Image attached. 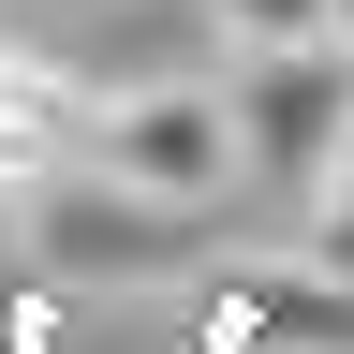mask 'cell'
<instances>
[{
  "label": "cell",
  "instance_id": "1",
  "mask_svg": "<svg viewBox=\"0 0 354 354\" xmlns=\"http://www.w3.org/2000/svg\"><path fill=\"white\" fill-rule=\"evenodd\" d=\"M221 88H236V177H281V192L310 207V192H325V162L354 148V44H339V30L251 44Z\"/></svg>",
  "mask_w": 354,
  "mask_h": 354
},
{
  "label": "cell",
  "instance_id": "2",
  "mask_svg": "<svg viewBox=\"0 0 354 354\" xmlns=\"http://www.w3.org/2000/svg\"><path fill=\"white\" fill-rule=\"evenodd\" d=\"M88 162L133 177V192H162V207H207V192H236V88H207V74H133L88 104Z\"/></svg>",
  "mask_w": 354,
  "mask_h": 354
},
{
  "label": "cell",
  "instance_id": "3",
  "mask_svg": "<svg viewBox=\"0 0 354 354\" xmlns=\"http://www.w3.org/2000/svg\"><path fill=\"white\" fill-rule=\"evenodd\" d=\"M30 236H44V266H59V281H162V266H192L207 207H162V192H133V177L74 162L59 192L30 207Z\"/></svg>",
  "mask_w": 354,
  "mask_h": 354
},
{
  "label": "cell",
  "instance_id": "4",
  "mask_svg": "<svg viewBox=\"0 0 354 354\" xmlns=\"http://www.w3.org/2000/svg\"><path fill=\"white\" fill-rule=\"evenodd\" d=\"M74 162H88V88L59 59H30V44H0V207L30 221Z\"/></svg>",
  "mask_w": 354,
  "mask_h": 354
},
{
  "label": "cell",
  "instance_id": "5",
  "mask_svg": "<svg viewBox=\"0 0 354 354\" xmlns=\"http://www.w3.org/2000/svg\"><path fill=\"white\" fill-rule=\"evenodd\" d=\"M207 15H221V44L251 59V44H310V30H325V0H207Z\"/></svg>",
  "mask_w": 354,
  "mask_h": 354
},
{
  "label": "cell",
  "instance_id": "6",
  "mask_svg": "<svg viewBox=\"0 0 354 354\" xmlns=\"http://www.w3.org/2000/svg\"><path fill=\"white\" fill-rule=\"evenodd\" d=\"M310 207H325V266H354V148L325 162V192H310Z\"/></svg>",
  "mask_w": 354,
  "mask_h": 354
},
{
  "label": "cell",
  "instance_id": "7",
  "mask_svg": "<svg viewBox=\"0 0 354 354\" xmlns=\"http://www.w3.org/2000/svg\"><path fill=\"white\" fill-rule=\"evenodd\" d=\"M325 30H339V44H354V0H325Z\"/></svg>",
  "mask_w": 354,
  "mask_h": 354
}]
</instances>
